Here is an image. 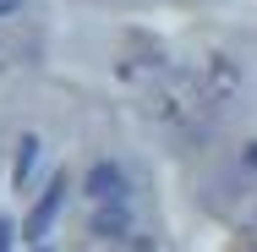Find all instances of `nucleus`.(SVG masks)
Listing matches in <instances>:
<instances>
[{
	"label": "nucleus",
	"instance_id": "obj_1",
	"mask_svg": "<svg viewBox=\"0 0 257 252\" xmlns=\"http://www.w3.org/2000/svg\"><path fill=\"white\" fill-rule=\"evenodd\" d=\"M60 203H66V176H55L50 187H44V198H39V208L28 214V225H22V236H28V241H44V230L55 225Z\"/></svg>",
	"mask_w": 257,
	"mask_h": 252
},
{
	"label": "nucleus",
	"instance_id": "obj_2",
	"mask_svg": "<svg viewBox=\"0 0 257 252\" xmlns=\"http://www.w3.org/2000/svg\"><path fill=\"white\" fill-rule=\"evenodd\" d=\"M120 192H126V181H120V170H115V164H93V170H88V198L115 203Z\"/></svg>",
	"mask_w": 257,
	"mask_h": 252
},
{
	"label": "nucleus",
	"instance_id": "obj_3",
	"mask_svg": "<svg viewBox=\"0 0 257 252\" xmlns=\"http://www.w3.org/2000/svg\"><path fill=\"white\" fill-rule=\"evenodd\" d=\"M33 159H39V137H22V153H17V181H28Z\"/></svg>",
	"mask_w": 257,
	"mask_h": 252
},
{
	"label": "nucleus",
	"instance_id": "obj_4",
	"mask_svg": "<svg viewBox=\"0 0 257 252\" xmlns=\"http://www.w3.org/2000/svg\"><path fill=\"white\" fill-rule=\"evenodd\" d=\"M0 252H11V225L0 219Z\"/></svg>",
	"mask_w": 257,
	"mask_h": 252
},
{
	"label": "nucleus",
	"instance_id": "obj_5",
	"mask_svg": "<svg viewBox=\"0 0 257 252\" xmlns=\"http://www.w3.org/2000/svg\"><path fill=\"white\" fill-rule=\"evenodd\" d=\"M17 6H22V0H0V17H6V11H17Z\"/></svg>",
	"mask_w": 257,
	"mask_h": 252
}]
</instances>
